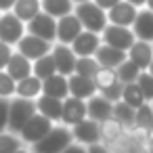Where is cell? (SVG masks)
I'll list each match as a JSON object with an SVG mask.
<instances>
[{
	"instance_id": "6da1fadb",
	"label": "cell",
	"mask_w": 153,
	"mask_h": 153,
	"mask_svg": "<svg viewBox=\"0 0 153 153\" xmlns=\"http://www.w3.org/2000/svg\"><path fill=\"white\" fill-rule=\"evenodd\" d=\"M74 143V132L69 126L65 124H55L51 128V132L38 140L36 145H32V153H63L69 145Z\"/></svg>"
},
{
	"instance_id": "7a4b0ae2",
	"label": "cell",
	"mask_w": 153,
	"mask_h": 153,
	"mask_svg": "<svg viewBox=\"0 0 153 153\" xmlns=\"http://www.w3.org/2000/svg\"><path fill=\"white\" fill-rule=\"evenodd\" d=\"M74 13L78 15V19L82 21L84 30L88 32H97V34H103V30L109 25V17H107V11L101 9L94 0H88V2H80L76 4Z\"/></svg>"
},
{
	"instance_id": "3957f363",
	"label": "cell",
	"mask_w": 153,
	"mask_h": 153,
	"mask_svg": "<svg viewBox=\"0 0 153 153\" xmlns=\"http://www.w3.org/2000/svg\"><path fill=\"white\" fill-rule=\"evenodd\" d=\"M38 113L36 101L30 99H21V97H13L11 99V117H9V130L19 134L23 130V126Z\"/></svg>"
},
{
	"instance_id": "277c9868",
	"label": "cell",
	"mask_w": 153,
	"mask_h": 153,
	"mask_svg": "<svg viewBox=\"0 0 153 153\" xmlns=\"http://www.w3.org/2000/svg\"><path fill=\"white\" fill-rule=\"evenodd\" d=\"M27 34V23L21 21L13 11L9 13H2L0 17V40L11 44V46H17L19 40Z\"/></svg>"
},
{
	"instance_id": "5b68a950",
	"label": "cell",
	"mask_w": 153,
	"mask_h": 153,
	"mask_svg": "<svg viewBox=\"0 0 153 153\" xmlns=\"http://www.w3.org/2000/svg\"><path fill=\"white\" fill-rule=\"evenodd\" d=\"M53 126H55L53 120H48V117L42 115V113H36V115L23 126V130L19 132V136H21V140H23L27 147H32V145H36L38 140H42V138L51 132Z\"/></svg>"
},
{
	"instance_id": "8992f818",
	"label": "cell",
	"mask_w": 153,
	"mask_h": 153,
	"mask_svg": "<svg viewBox=\"0 0 153 153\" xmlns=\"http://www.w3.org/2000/svg\"><path fill=\"white\" fill-rule=\"evenodd\" d=\"M101 38H103V44H109V46L120 48V51H126V53H128V51H130V46L136 42V36H134L132 27L113 25V23H109V25L103 30Z\"/></svg>"
},
{
	"instance_id": "52a82bcc",
	"label": "cell",
	"mask_w": 153,
	"mask_h": 153,
	"mask_svg": "<svg viewBox=\"0 0 153 153\" xmlns=\"http://www.w3.org/2000/svg\"><path fill=\"white\" fill-rule=\"evenodd\" d=\"M15 51L21 53L23 57H27L30 61H36V59H40V57L53 53V42H48V40H44V38H38V36H34V34L27 32V34L19 40V44L15 46Z\"/></svg>"
},
{
	"instance_id": "ba28073f",
	"label": "cell",
	"mask_w": 153,
	"mask_h": 153,
	"mask_svg": "<svg viewBox=\"0 0 153 153\" xmlns=\"http://www.w3.org/2000/svg\"><path fill=\"white\" fill-rule=\"evenodd\" d=\"M134 138L147 143L151 136H153V105L151 103H145L143 107L136 109V120H134V126L128 130Z\"/></svg>"
},
{
	"instance_id": "9c48e42d",
	"label": "cell",
	"mask_w": 153,
	"mask_h": 153,
	"mask_svg": "<svg viewBox=\"0 0 153 153\" xmlns=\"http://www.w3.org/2000/svg\"><path fill=\"white\" fill-rule=\"evenodd\" d=\"M27 32L55 44V42H57V19H55L53 15H48V13L42 11L40 15H36V17L27 23Z\"/></svg>"
},
{
	"instance_id": "30bf717a",
	"label": "cell",
	"mask_w": 153,
	"mask_h": 153,
	"mask_svg": "<svg viewBox=\"0 0 153 153\" xmlns=\"http://www.w3.org/2000/svg\"><path fill=\"white\" fill-rule=\"evenodd\" d=\"M53 57H55V63H57V71L63 74V76H71L76 74V65H78V55L74 53L71 44H61V42H55L53 44Z\"/></svg>"
},
{
	"instance_id": "8fae6325",
	"label": "cell",
	"mask_w": 153,
	"mask_h": 153,
	"mask_svg": "<svg viewBox=\"0 0 153 153\" xmlns=\"http://www.w3.org/2000/svg\"><path fill=\"white\" fill-rule=\"evenodd\" d=\"M71 132H74V140L80 143V145H94V143H101L103 136H101V124L86 117L82 122H78L76 126H71Z\"/></svg>"
},
{
	"instance_id": "7c38bea8",
	"label": "cell",
	"mask_w": 153,
	"mask_h": 153,
	"mask_svg": "<svg viewBox=\"0 0 153 153\" xmlns=\"http://www.w3.org/2000/svg\"><path fill=\"white\" fill-rule=\"evenodd\" d=\"M82 32H84V25H82V21L78 19L76 13H69V15L57 19V42L71 44Z\"/></svg>"
},
{
	"instance_id": "4fadbf2b",
	"label": "cell",
	"mask_w": 153,
	"mask_h": 153,
	"mask_svg": "<svg viewBox=\"0 0 153 153\" xmlns=\"http://www.w3.org/2000/svg\"><path fill=\"white\" fill-rule=\"evenodd\" d=\"M88 117V105H86V101H82V99H78V97H67V99H63V117H61V124H65V126H76L78 122H82V120H86Z\"/></svg>"
},
{
	"instance_id": "5bb4252c",
	"label": "cell",
	"mask_w": 153,
	"mask_h": 153,
	"mask_svg": "<svg viewBox=\"0 0 153 153\" xmlns=\"http://www.w3.org/2000/svg\"><path fill=\"white\" fill-rule=\"evenodd\" d=\"M138 7H134L128 0H122L117 2L113 9L107 11V17H109V23L113 25H124V27H132L134 21H136V15H138Z\"/></svg>"
},
{
	"instance_id": "9a60e30c",
	"label": "cell",
	"mask_w": 153,
	"mask_h": 153,
	"mask_svg": "<svg viewBox=\"0 0 153 153\" xmlns=\"http://www.w3.org/2000/svg\"><path fill=\"white\" fill-rule=\"evenodd\" d=\"M101 44H103L101 34L84 30V32L71 42V48H74V53H76L78 57H94Z\"/></svg>"
},
{
	"instance_id": "2e32d148",
	"label": "cell",
	"mask_w": 153,
	"mask_h": 153,
	"mask_svg": "<svg viewBox=\"0 0 153 153\" xmlns=\"http://www.w3.org/2000/svg\"><path fill=\"white\" fill-rule=\"evenodd\" d=\"M97 92H99V88H97L94 78H86V76H80V74H71L69 76V94L71 97L88 101Z\"/></svg>"
},
{
	"instance_id": "e0dca14e",
	"label": "cell",
	"mask_w": 153,
	"mask_h": 153,
	"mask_svg": "<svg viewBox=\"0 0 153 153\" xmlns=\"http://www.w3.org/2000/svg\"><path fill=\"white\" fill-rule=\"evenodd\" d=\"M86 105H88V117L94 120V122H99V124L105 122V120H109V117H113V103L107 97H103L101 92H97L94 97H90L86 101Z\"/></svg>"
},
{
	"instance_id": "ac0fdd59",
	"label": "cell",
	"mask_w": 153,
	"mask_h": 153,
	"mask_svg": "<svg viewBox=\"0 0 153 153\" xmlns=\"http://www.w3.org/2000/svg\"><path fill=\"white\" fill-rule=\"evenodd\" d=\"M94 57H97V61H99L101 67L117 69V67L128 59V53H126V51H120V48H113V46H109V44H101Z\"/></svg>"
},
{
	"instance_id": "d6986e66",
	"label": "cell",
	"mask_w": 153,
	"mask_h": 153,
	"mask_svg": "<svg viewBox=\"0 0 153 153\" xmlns=\"http://www.w3.org/2000/svg\"><path fill=\"white\" fill-rule=\"evenodd\" d=\"M128 59L134 61L143 71L149 69L151 61H153V42H145V40H136L130 51H128Z\"/></svg>"
},
{
	"instance_id": "ffe728a7",
	"label": "cell",
	"mask_w": 153,
	"mask_h": 153,
	"mask_svg": "<svg viewBox=\"0 0 153 153\" xmlns=\"http://www.w3.org/2000/svg\"><path fill=\"white\" fill-rule=\"evenodd\" d=\"M132 32L136 36V40H145V42H153V11L151 9H140L136 15V21L132 25Z\"/></svg>"
},
{
	"instance_id": "44dd1931",
	"label": "cell",
	"mask_w": 153,
	"mask_h": 153,
	"mask_svg": "<svg viewBox=\"0 0 153 153\" xmlns=\"http://www.w3.org/2000/svg\"><path fill=\"white\" fill-rule=\"evenodd\" d=\"M36 107H38V113L46 115L55 124H61V117H63V101L61 99L42 94L40 99H36Z\"/></svg>"
},
{
	"instance_id": "7402d4cb",
	"label": "cell",
	"mask_w": 153,
	"mask_h": 153,
	"mask_svg": "<svg viewBox=\"0 0 153 153\" xmlns=\"http://www.w3.org/2000/svg\"><path fill=\"white\" fill-rule=\"evenodd\" d=\"M42 92H44V80H40L34 74L17 82V97H21V99L36 101L42 97Z\"/></svg>"
},
{
	"instance_id": "603a6c76",
	"label": "cell",
	"mask_w": 153,
	"mask_h": 153,
	"mask_svg": "<svg viewBox=\"0 0 153 153\" xmlns=\"http://www.w3.org/2000/svg\"><path fill=\"white\" fill-rule=\"evenodd\" d=\"M42 94H48V97H55V99H67L69 97V78L63 76V74H55L51 78L44 80V92Z\"/></svg>"
},
{
	"instance_id": "cb8c5ba5",
	"label": "cell",
	"mask_w": 153,
	"mask_h": 153,
	"mask_svg": "<svg viewBox=\"0 0 153 153\" xmlns=\"http://www.w3.org/2000/svg\"><path fill=\"white\" fill-rule=\"evenodd\" d=\"M126 132H128V128L124 126V124H120L115 117H109V120H105V122H101V136H103V143H107V145H117L124 136H126Z\"/></svg>"
},
{
	"instance_id": "d4e9b609",
	"label": "cell",
	"mask_w": 153,
	"mask_h": 153,
	"mask_svg": "<svg viewBox=\"0 0 153 153\" xmlns=\"http://www.w3.org/2000/svg\"><path fill=\"white\" fill-rule=\"evenodd\" d=\"M7 71L19 82V80H23V78H27V76L34 74V61H30L27 57H23L21 53L15 51V55L11 57V61L7 65Z\"/></svg>"
},
{
	"instance_id": "484cf974",
	"label": "cell",
	"mask_w": 153,
	"mask_h": 153,
	"mask_svg": "<svg viewBox=\"0 0 153 153\" xmlns=\"http://www.w3.org/2000/svg\"><path fill=\"white\" fill-rule=\"evenodd\" d=\"M13 13H15L21 21L30 23L36 15L42 13V0H17L15 7H13Z\"/></svg>"
},
{
	"instance_id": "4316f807",
	"label": "cell",
	"mask_w": 153,
	"mask_h": 153,
	"mask_svg": "<svg viewBox=\"0 0 153 153\" xmlns=\"http://www.w3.org/2000/svg\"><path fill=\"white\" fill-rule=\"evenodd\" d=\"M76 2L74 0H42V11L53 15L55 19H61L69 13H74Z\"/></svg>"
},
{
	"instance_id": "83f0119b",
	"label": "cell",
	"mask_w": 153,
	"mask_h": 153,
	"mask_svg": "<svg viewBox=\"0 0 153 153\" xmlns=\"http://www.w3.org/2000/svg\"><path fill=\"white\" fill-rule=\"evenodd\" d=\"M122 101H124V103H128V105H130V107H134V109H138V107H143L145 103H149V101L145 99V92L140 90L138 82H132V84H124Z\"/></svg>"
},
{
	"instance_id": "f1b7e54d",
	"label": "cell",
	"mask_w": 153,
	"mask_h": 153,
	"mask_svg": "<svg viewBox=\"0 0 153 153\" xmlns=\"http://www.w3.org/2000/svg\"><path fill=\"white\" fill-rule=\"evenodd\" d=\"M55 74H59V71H57V63H55L53 53H48V55H44V57L34 61V76H38L40 80H46V78H51Z\"/></svg>"
},
{
	"instance_id": "f546056e",
	"label": "cell",
	"mask_w": 153,
	"mask_h": 153,
	"mask_svg": "<svg viewBox=\"0 0 153 153\" xmlns=\"http://www.w3.org/2000/svg\"><path fill=\"white\" fill-rule=\"evenodd\" d=\"M113 117L130 130L134 126V120H136V109L124 101H117V103H113Z\"/></svg>"
},
{
	"instance_id": "4dcf8cb0",
	"label": "cell",
	"mask_w": 153,
	"mask_h": 153,
	"mask_svg": "<svg viewBox=\"0 0 153 153\" xmlns=\"http://www.w3.org/2000/svg\"><path fill=\"white\" fill-rule=\"evenodd\" d=\"M27 147L19 134L11 132V130H4V132H0V153H15L19 149Z\"/></svg>"
},
{
	"instance_id": "1f68e13d",
	"label": "cell",
	"mask_w": 153,
	"mask_h": 153,
	"mask_svg": "<svg viewBox=\"0 0 153 153\" xmlns=\"http://www.w3.org/2000/svg\"><path fill=\"white\" fill-rule=\"evenodd\" d=\"M94 82H97V88L99 92L101 90H107L111 86H115L120 82V76H117V69H111V67H101L94 76Z\"/></svg>"
},
{
	"instance_id": "d6a6232c",
	"label": "cell",
	"mask_w": 153,
	"mask_h": 153,
	"mask_svg": "<svg viewBox=\"0 0 153 153\" xmlns=\"http://www.w3.org/2000/svg\"><path fill=\"white\" fill-rule=\"evenodd\" d=\"M140 71H143V69H140L134 61H130V59H126V61L117 67V76H120V82H122V84H132V82H138Z\"/></svg>"
},
{
	"instance_id": "836d02e7",
	"label": "cell",
	"mask_w": 153,
	"mask_h": 153,
	"mask_svg": "<svg viewBox=\"0 0 153 153\" xmlns=\"http://www.w3.org/2000/svg\"><path fill=\"white\" fill-rule=\"evenodd\" d=\"M101 69L97 57H78V65H76V74L86 76V78H94L97 71Z\"/></svg>"
},
{
	"instance_id": "e575fe53",
	"label": "cell",
	"mask_w": 153,
	"mask_h": 153,
	"mask_svg": "<svg viewBox=\"0 0 153 153\" xmlns=\"http://www.w3.org/2000/svg\"><path fill=\"white\" fill-rule=\"evenodd\" d=\"M0 97H2V99H13V97H17V80H15L7 69L0 71Z\"/></svg>"
},
{
	"instance_id": "d590c367",
	"label": "cell",
	"mask_w": 153,
	"mask_h": 153,
	"mask_svg": "<svg viewBox=\"0 0 153 153\" xmlns=\"http://www.w3.org/2000/svg\"><path fill=\"white\" fill-rule=\"evenodd\" d=\"M138 86H140V90L145 92V99H147L149 103H153V76H151L149 71H140V76H138Z\"/></svg>"
},
{
	"instance_id": "8d00e7d4",
	"label": "cell",
	"mask_w": 153,
	"mask_h": 153,
	"mask_svg": "<svg viewBox=\"0 0 153 153\" xmlns=\"http://www.w3.org/2000/svg\"><path fill=\"white\" fill-rule=\"evenodd\" d=\"M9 117H11V99L0 97V132L9 130Z\"/></svg>"
},
{
	"instance_id": "74e56055",
	"label": "cell",
	"mask_w": 153,
	"mask_h": 153,
	"mask_svg": "<svg viewBox=\"0 0 153 153\" xmlns=\"http://www.w3.org/2000/svg\"><path fill=\"white\" fill-rule=\"evenodd\" d=\"M13 55H15V46H11V44L0 40V71L7 69V65H9V61H11Z\"/></svg>"
},
{
	"instance_id": "f35d334b",
	"label": "cell",
	"mask_w": 153,
	"mask_h": 153,
	"mask_svg": "<svg viewBox=\"0 0 153 153\" xmlns=\"http://www.w3.org/2000/svg\"><path fill=\"white\" fill-rule=\"evenodd\" d=\"M88 153H115L113 151V147L111 145H107V143H94V145H90L88 147Z\"/></svg>"
},
{
	"instance_id": "ab89813d",
	"label": "cell",
	"mask_w": 153,
	"mask_h": 153,
	"mask_svg": "<svg viewBox=\"0 0 153 153\" xmlns=\"http://www.w3.org/2000/svg\"><path fill=\"white\" fill-rule=\"evenodd\" d=\"M63 153H88V147H86V145H80V143H76V140H74V143H71Z\"/></svg>"
},
{
	"instance_id": "60d3db41",
	"label": "cell",
	"mask_w": 153,
	"mask_h": 153,
	"mask_svg": "<svg viewBox=\"0 0 153 153\" xmlns=\"http://www.w3.org/2000/svg\"><path fill=\"white\" fill-rule=\"evenodd\" d=\"M94 2L101 7V9H105V11H109V9H113L117 2H122V0H94Z\"/></svg>"
},
{
	"instance_id": "b9f144b4",
	"label": "cell",
	"mask_w": 153,
	"mask_h": 153,
	"mask_svg": "<svg viewBox=\"0 0 153 153\" xmlns=\"http://www.w3.org/2000/svg\"><path fill=\"white\" fill-rule=\"evenodd\" d=\"M15 2H17V0H0V11H2V13H9V11H13Z\"/></svg>"
},
{
	"instance_id": "7bdbcfd3",
	"label": "cell",
	"mask_w": 153,
	"mask_h": 153,
	"mask_svg": "<svg viewBox=\"0 0 153 153\" xmlns=\"http://www.w3.org/2000/svg\"><path fill=\"white\" fill-rule=\"evenodd\" d=\"M128 2H132V4L138 7V9H145V7H147V0H128Z\"/></svg>"
},
{
	"instance_id": "ee69618b",
	"label": "cell",
	"mask_w": 153,
	"mask_h": 153,
	"mask_svg": "<svg viewBox=\"0 0 153 153\" xmlns=\"http://www.w3.org/2000/svg\"><path fill=\"white\" fill-rule=\"evenodd\" d=\"M145 149H147V153H153V136L147 140V145H145Z\"/></svg>"
},
{
	"instance_id": "f6af8a7d",
	"label": "cell",
	"mask_w": 153,
	"mask_h": 153,
	"mask_svg": "<svg viewBox=\"0 0 153 153\" xmlns=\"http://www.w3.org/2000/svg\"><path fill=\"white\" fill-rule=\"evenodd\" d=\"M15 153H32V149H30V147H23V149H19V151H15Z\"/></svg>"
},
{
	"instance_id": "bcb514c9",
	"label": "cell",
	"mask_w": 153,
	"mask_h": 153,
	"mask_svg": "<svg viewBox=\"0 0 153 153\" xmlns=\"http://www.w3.org/2000/svg\"><path fill=\"white\" fill-rule=\"evenodd\" d=\"M147 9H151V11H153V0H147Z\"/></svg>"
},
{
	"instance_id": "7dc6e473",
	"label": "cell",
	"mask_w": 153,
	"mask_h": 153,
	"mask_svg": "<svg viewBox=\"0 0 153 153\" xmlns=\"http://www.w3.org/2000/svg\"><path fill=\"white\" fill-rule=\"evenodd\" d=\"M147 71H149V74L153 76V61H151V65H149V69H147Z\"/></svg>"
},
{
	"instance_id": "c3c4849f",
	"label": "cell",
	"mask_w": 153,
	"mask_h": 153,
	"mask_svg": "<svg viewBox=\"0 0 153 153\" xmlns=\"http://www.w3.org/2000/svg\"><path fill=\"white\" fill-rule=\"evenodd\" d=\"M74 2H76V4H80V2H88V0H74Z\"/></svg>"
},
{
	"instance_id": "681fc988",
	"label": "cell",
	"mask_w": 153,
	"mask_h": 153,
	"mask_svg": "<svg viewBox=\"0 0 153 153\" xmlns=\"http://www.w3.org/2000/svg\"><path fill=\"white\" fill-rule=\"evenodd\" d=\"M0 17H2V11H0Z\"/></svg>"
},
{
	"instance_id": "f907efd6",
	"label": "cell",
	"mask_w": 153,
	"mask_h": 153,
	"mask_svg": "<svg viewBox=\"0 0 153 153\" xmlns=\"http://www.w3.org/2000/svg\"><path fill=\"white\" fill-rule=\"evenodd\" d=\"M151 105H153V103H151Z\"/></svg>"
}]
</instances>
